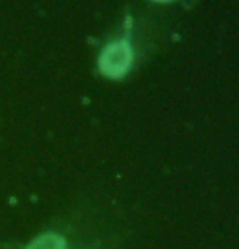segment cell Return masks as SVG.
<instances>
[{
	"mask_svg": "<svg viewBox=\"0 0 239 249\" xmlns=\"http://www.w3.org/2000/svg\"><path fill=\"white\" fill-rule=\"evenodd\" d=\"M130 60H132V51L125 41L114 43L102 51L100 59L101 72L111 78L122 77L127 72Z\"/></svg>",
	"mask_w": 239,
	"mask_h": 249,
	"instance_id": "obj_1",
	"label": "cell"
},
{
	"mask_svg": "<svg viewBox=\"0 0 239 249\" xmlns=\"http://www.w3.org/2000/svg\"><path fill=\"white\" fill-rule=\"evenodd\" d=\"M28 249H65V241L57 234L48 233L36 238Z\"/></svg>",
	"mask_w": 239,
	"mask_h": 249,
	"instance_id": "obj_2",
	"label": "cell"
}]
</instances>
